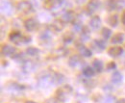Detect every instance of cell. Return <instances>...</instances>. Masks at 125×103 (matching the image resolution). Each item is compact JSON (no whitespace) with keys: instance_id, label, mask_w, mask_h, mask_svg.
<instances>
[{"instance_id":"cell-1","label":"cell","mask_w":125,"mask_h":103,"mask_svg":"<svg viewBox=\"0 0 125 103\" xmlns=\"http://www.w3.org/2000/svg\"><path fill=\"white\" fill-rule=\"evenodd\" d=\"M16 10L17 12L24 14V15H29L34 12V7L32 5V3L28 0H22L19 1L16 4Z\"/></svg>"},{"instance_id":"cell-2","label":"cell","mask_w":125,"mask_h":103,"mask_svg":"<svg viewBox=\"0 0 125 103\" xmlns=\"http://www.w3.org/2000/svg\"><path fill=\"white\" fill-rule=\"evenodd\" d=\"M39 26H40V22L34 17H29L24 21V28L28 32H34L38 30Z\"/></svg>"},{"instance_id":"cell-3","label":"cell","mask_w":125,"mask_h":103,"mask_svg":"<svg viewBox=\"0 0 125 103\" xmlns=\"http://www.w3.org/2000/svg\"><path fill=\"white\" fill-rule=\"evenodd\" d=\"M100 6H101L100 0H89L86 6V11L89 15H92L100 8Z\"/></svg>"},{"instance_id":"cell-4","label":"cell","mask_w":125,"mask_h":103,"mask_svg":"<svg viewBox=\"0 0 125 103\" xmlns=\"http://www.w3.org/2000/svg\"><path fill=\"white\" fill-rule=\"evenodd\" d=\"M16 47H14L13 45H10V44H3L2 48H1V53L5 57H13L16 54Z\"/></svg>"},{"instance_id":"cell-5","label":"cell","mask_w":125,"mask_h":103,"mask_svg":"<svg viewBox=\"0 0 125 103\" xmlns=\"http://www.w3.org/2000/svg\"><path fill=\"white\" fill-rule=\"evenodd\" d=\"M92 48L96 52H101L106 48V41L104 40H94L91 44Z\"/></svg>"},{"instance_id":"cell-6","label":"cell","mask_w":125,"mask_h":103,"mask_svg":"<svg viewBox=\"0 0 125 103\" xmlns=\"http://www.w3.org/2000/svg\"><path fill=\"white\" fill-rule=\"evenodd\" d=\"M9 39L12 43L16 44H19L20 43H22V39H23V36L22 34L20 33V31L18 30H14L12 31L10 34H9Z\"/></svg>"},{"instance_id":"cell-7","label":"cell","mask_w":125,"mask_h":103,"mask_svg":"<svg viewBox=\"0 0 125 103\" xmlns=\"http://www.w3.org/2000/svg\"><path fill=\"white\" fill-rule=\"evenodd\" d=\"M61 19L64 23H72L75 19H76V15L75 13L71 10H67V11H64V13L61 16Z\"/></svg>"},{"instance_id":"cell-8","label":"cell","mask_w":125,"mask_h":103,"mask_svg":"<svg viewBox=\"0 0 125 103\" xmlns=\"http://www.w3.org/2000/svg\"><path fill=\"white\" fill-rule=\"evenodd\" d=\"M64 26H65V23L62 21L61 18L54 19L51 22V24H50V28L53 31H55V32H61V31H62L63 28H64Z\"/></svg>"},{"instance_id":"cell-9","label":"cell","mask_w":125,"mask_h":103,"mask_svg":"<svg viewBox=\"0 0 125 103\" xmlns=\"http://www.w3.org/2000/svg\"><path fill=\"white\" fill-rule=\"evenodd\" d=\"M76 47L78 49L79 51V54L83 57H86V58H90L92 57L93 53H92V50L90 48H88L87 46H85L84 44H76Z\"/></svg>"},{"instance_id":"cell-10","label":"cell","mask_w":125,"mask_h":103,"mask_svg":"<svg viewBox=\"0 0 125 103\" xmlns=\"http://www.w3.org/2000/svg\"><path fill=\"white\" fill-rule=\"evenodd\" d=\"M101 23H102V21H101L100 16L94 15L91 17L90 22H89V25H90V27L93 30H98L100 28V26H101Z\"/></svg>"},{"instance_id":"cell-11","label":"cell","mask_w":125,"mask_h":103,"mask_svg":"<svg viewBox=\"0 0 125 103\" xmlns=\"http://www.w3.org/2000/svg\"><path fill=\"white\" fill-rule=\"evenodd\" d=\"M119 4H120L119 0H107L105 2V9L108 12H113V11L118 9Z\"/></svg>"},{"instance_id":"cell-12","label":"cell","mask_w":125,"mask_h":103,"mask_svg":"<svg viewBox=\"0 0 125 103\" xmlns=\"http://www.w3.org/2000/svg\"><path fill=\"white\" fill-rule=\"evenodd\" d=\"M123 53V48L121 46H112L108 49V54L113 58L119 57Z\"/></svg>"},{"instance_id":"cell-13","label":"cell","mask_w":125,"mask_h":103,"mask_svg":"<svg viewBox=\"0 0 125 103\" xmlns=\"http://www.w3.org/2000/svg\"><path fill=\"white\" fill-rule=\"evenodd\" d=\"M84 61L81 59V55H72L68 59V66L70 68H76L77 66L81 65Z\"/></svg>"},{"instance_id":"cell-14","label":"cell","mask_w":125,"mask_h":103,"mask_svg":"<svg viewBox=\"0 0 125 103\" xmlns=\"http://www.w3.org/2000/svg\"><path fill=\"white\" fill-rule=\"evenodd\" d=\"M125 35L123 33H115V35H113V37L111 38V43L113 44H120L124 42Z\"/></svg>"},{"instance_id":"cell-15","label":"cell","mask_w":125,"mask_h":103,"mask_svg":"<svg viewBox=\"0 0 125 103\" xmlns=\"http://www.w3.org/2000/svg\"><path fill=\"white\" fill-rule=\"evenodd\" d=\"M91 39V30L88 26H84L80 33V41L81 42H87Z\"/></svg>"},{"instance_id":"cell-16","label":"cell","mask_w":125,"mask_h":103,"mask_svg":"<svg viewBox=\"0 0 125 103\" xmlns=\"http://www.w3.org/2000/svg\"><path fill=\"white\" fill-rule=\"evenodd\" d=\"M39 39L41 42H43V43H47V42H50L51 39H52V35L50 33L49 30H42L40 35H39Z\"/></svg>"},{"instance_id":"cell-17","label":"cell","mask_w":125,"mask_h":103,"mask_svg":"<svg viewBox=\"0 0 125 103\" xmlns=\"http://www.w3.org/2000/svg\"><path fill=\"white\" fill-rule=\"evenodd\" d=\"M118 15H116V14H114V15H111L108 16V18H107V23L109 24L111 27H113V28H115V27H116L117 26V24H118Z\"/></svg>"},{"instance_id":"cell-18","label":"cell","mask_w":125,"mask_h":103,"mask_svg":"<svg viewBox=\"0 0 125 103\" xmlns=\"http://www.w3.org/2000/svg\"><path fill=\"white\" fill-rule=\"evenodd\" d=\"M63 80H64V76H63L62 73L56 72V73H54L51 76V82H52L53 84H55V85H60V84H62V82H63Z\"/></svg>"},{"instance_id":"cell-19","label":"cell","mask_w":125,"mask_h":103,"mask_svg":"<svg viewBox=\"0 0 125 103\" xmlns=\"http://www.w3.org/2000/svg\"><path fill=\"white\" fill-rule=\"evenodd\" d=\"M84 28V25H83V22L79 19H75L73 22H72V32L73 33H81L82 29Z\"/></svg>"},{"instance_id":"cell-20","label":"cell","mask_w":125,"mask_h":103,"mask_svg":"<svg viewBox=\"0 0 125 103\" xmlns=\"http://www.w3.org/2000/svg\"><path fill=\"white\" fill-rule=\"evenodd\" d=\"M122 73L119 72V71H115L114 73L112 74V77H111V81L112 83L114 84H119L121 81H122Z\"/></svg>"},{"instance_id":"cell-21","label":"cell","mask_w":125,"mask_h":103,"mask_svg":"<svg viewBox=\"0 0 125 103\" xmlns=\"http://www.w3.org/2000/svg\"><path fill=\"white\" fill-rule=\"evenodd\" d=\"M93 66H94V70L96 72H101L104 69V64L100 59H94L93 62Z\"/></svg>"},{"instance_id":"cell-22","label":"cell","mask_w":125,"mask_h":103,"mask_svg":"<svg viewBox=\"0 0 125 103\" xmlns=\"http://www.w3.org/2000/svg\"><path fill=\"white\" fill-rule=\"evenodd\" d=\"M74 41V33L73 32H66L62 36V42L64 44H70Z\"/></svg>"},{"instance_id":"cell-23","label":"cell","mask_w":125,"mask_h":103,"mask_svg":"<svg viewBox=\"0 0 125 103\" xmlns=\"http://www.w3.org/2000/svg\"><path fill=\"white\" fill-rule=\"evenodd\" d=\"M82 73H83V75L85 77L91 78V77H93L95 74V70H94V69L91 68V67H85L83 69V70H82Z\"/></svg>"},{"instance_id":"cell-24","label":"cell","mask_w":125,"mask_h":103,"mask_svg":"<svg viewBox=\"0 0 125 103\" xmlns=\"http://www.w3.org/2000/svg\"><path fill=\"white\" fill-rule=\"evenodd\" d=\"M26 54L31 57H36L40 54V49L37 47H34V46H30L26 49Z\"/></svg>"},{"instance_id":"cell-25","label":"cell","mask_w":125,"mask_h":103,"mask_svg":"<svg viewBox=\"0 0 125 103\" xmlns=\"http://www.w3.org/2000/svg\"><path fill=\"white\" fill-rule=\"evenodd\" d=\"M101 36L103 38L104 41H107L111 39V36H112V31L110 28H107V27H103L102 30H101Z\"/></svg>"},{"instance_id":"cell-26","label":"cell","mask_w":125,"mask_h":103,"mask_svg":"<svg viewBox=\"0 0 125 103\" xmlns=\"http://www.w3.org/2000/svg\"><path fill=\"white\" fill-rule=\"evenodd\" d=\"M23 69L25 70V71H30L32 70L33 69H34V64H33V62L32 61H25L24 63H23Z\"/></svg>"},{"instance_id":"cell-27","label":"cell","mask_w":125,"mask_h":103,"mask_svg":"<svg viewBox=\"0 0 125 103\" xmlns=\"http://www.w3.org/2000/svg\"><path fill=\"white\" fill-rule=\"evenodd\" d=\"M12 59H14L15 61H16V62H22V61H24V55H23L22 52H21V53H16V54L12 57Z\"/></svg>"},{"instance_id":"cell-28","label":"cell","mask_w":125,"mask_h":103,"mask_svg":"<svg viewBox=\"0 0 125 103\" xmlns=\"http://www.w3.org/2000/svg\"><path fill=\"white\" fill-rule=\"evenodd\" d=\"M9 88L11 89V90L21 91V90H23V89H24V87H23V86H21V85H19V84H16V83H12V84L9 86Z\"/></svg>"},{"instance_id":"cell-29","label":"cell","mask_w":125,"mask_h":103,"mask_svg":"<svg viewBox=\"0 0 125 103\" xmlns=\"http://www.w3.org/2000/svg\"><path fill=\"white\" fill-rule=\"evenodd\" d=\"M107 70H113V69H116V64L115 62H109L107 64V67H106Z\"/></svg>"},{"instance_id":"cell-30","label":"cell","mask_w":125,"mask_h":103,"mask_svg":"<svg viewBox=\"0 0 125 103\" xmlns=\"http://www.w3.org/2000/svg\"><path fill=\"white\" fill-rule=\"evenodd\" d=\"M31 41L32 40L30 36H23V39H22V43H23V44H28V43H30Z\"/></svg>"},{"instance_id":"cell-31","label":"cell","mask_w":125,"mask_h":103,"mask_svg":"<svg viewBox=\"0 0 125 103\" xmlns=\"http://www.w3.org/2000/svg\"><path fill=\"white\" fill-rule=\"evenodd\" d=\"M55 1V4H56V7L57 6H62L64 2V0H54Z\"/></svg>"},{"instance_id":"cell-32","label":"cell","mask_w":125,"mask_h":103,"mask_svg":"<svg viewBox=\"0 0 125 103\" xmlns=\"http://www.w3.org/2000/svg\"><path fill=\"white\" fill-rule=\"evenodd\" d=\"M121 23L125 25V11L122 13V15H121Z\"/></svg>"},{"instance_id":"cell-33","label":"cell","mask_w":125,"mask_h":103,"mask_svg":"<svg viewBox=\"0 0 125 103\" xmlns=\"http://www.w3.org/2000/svg\"><path fill=\"white\" fill-rule=\"evenodd\" d=\"M116 103H125V98H120V99H118Z\"/></svg>"},{"instance_id":"cell-34","label":"cell","mask_w":125,"mask_h":103,"mask_svg":"<svg viewBox=\"0 0 125 103\" xmlns=\"http://www.w3.org/2000/svg\"><path fill=\"white\" fill-rule=\"evenodd\" d=\"M25 103H37V102H35V101H32V100H28V101H26Z\"/></svg>"}]
</instances>
